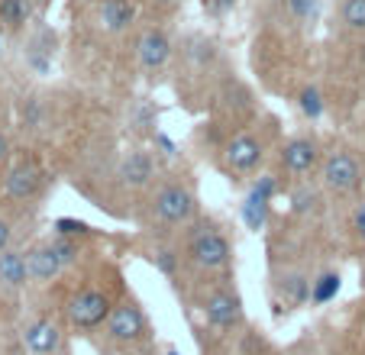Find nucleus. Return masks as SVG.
I'll list each match as a JSON object with an SVG mask.
<instances>
[{
    "mask_svg": "<svg viewBox=\"0 0 365 355\" xmlns=\"http://www.w3.org/2000/svg\"><path fill=\"white\" fill-rule=\"evenodd\" d=\"M185 262L204 274L227 272L230 262H233V242L214 223H200V226H194L185 242Z\"/></svg>",
    "mask_w": 365,
    "mask_h": 355,
    "instance_id": "f257e3e1",
    "label": "nucleus"
},
{
    "mask_svg": "<svg viewBox=\"0 0 365 355\" xmlns=\"http://www.w3.org/2000/svg\"><path fill=\"white\" fill-rule=\"evenodd\" d=\"M113 307H117V301H113V294L107 291V287L84 284V287H78L68 297V304H65V323H68L71 329H78V333H91V329L107 323Z\"/></svg>",
    "mask_w": 365,
    "mask_h": 355,
    "instance_id": "f03ea898",
    "label": "nucleus"
},
{
    "mask_svg": "<svg viewBox=\"0 0 365 355\" xmlns=\"http://www.w3.org/2000/svg\"><path fill=\"white\" fill-rule=\"evenodd\" d=\"M152 217L159 220L162 226H187L197 217V194L191 191L187 181L168 178L155 187L152 194Z\"/></svg>",
    "mask_w": 365,
    "mask_h": 355,
    "instance_id": "7ed1b4c3",
    "label": "nucleus"
},
{
    "mask_svg": "<svg viewBox=\"0 0 365 355\" xmlns=\"http://www.w3.org/2000/svg\"><path fill=\"white\" fill-rule=\"evenodd\" d=\"M362 181H365V168L352 149L324 152V162H320V185H324L330 194L349 197V194H356L359 187H362Z\"/></svg>",
    "mask_w": 365,
    "mask_h": 355,
    "instance_id": "20e7f679",
    "label": "nucleus"
},
{
    "mask_svg": "<svg viewBox=\"0 0 365 355\" xmlns=\"http://www.w3.org/2000/svg\"><path fill=\"white\" fill-rule=\"evenodd\" d=\"M46 181H48V175L36 158H20L4 175V197L14 200V204H33L46 191Z\"/></svg>",
    "mask_w": 365,
    "mask_h": 355,
    "instance_id": "39448f33",
    "label": "nucleus"
},
{
    "mask_svg": "<svg viewBox=\"0 0 365 355\" xmlns=\"http://www.w3.org/2000/svg\"><path fill=\"white\" fill-rule=\"evenodd\" d=\"M107 339L120 342V346H130V342H139L145 333H149V320H145L143 307L136 301H117L113 314L107 317Z\"/></svg>",
    "mask_w": 365,
    "mask_h": 355,
    "instance_id": "423d86ee",
    "label": "nucleus"
},
{
    "mask_svg": "<svg viewBox=\"0 0 365 355\" xmlns=\"http://www.w3.org/2000/svg\"><path fill=\"white\" fill-rule=\"evenodd\" d=\"M200 314H204L207 326L220 329V333H223V329H236L242 323V301H240V294L230 291V287H214V291L200 301Z\"/></svg>",
    "mask_w": 365,
    "mask_h": 355,
    "instance_id": "0eeeda50",
    "label": "nucleus"
},
{
    "mask_svg": "<svg viewBox=\"0 0 365 355\" xmlns=\"http://www.w3.org/2000/svg\"><path fill=\"white\" fill-rule=\"evenodd\" d=\"M278 162L288 175L301 178V175H310V171H317L320 162H324V149H320L317 136H291L288 143L282 145L278 152Z\"/></svg>",
    "mask_w": 365,
    "mask_h": 355,
    "instance_id": "6e6552de",
    "label": "nucleus"
},
{
    "mask_svg": "<svg viewBox=\"0 0 365 355\" xmlns=\"http://www.w3.org/2000/svg\"><path fill=\"white\" fill-rule=\"evenodd\" d=\"M23 342H26L29 355H65V349H68L62 323L52 320V317L29 320L26 329H23Z\"/></svg>",
    "mask_w": 365,
    "mask_h": 355,
    "instance_id": "1a4fd4ad",
    "label": "nucleus"
},
{
    "mask_svg": "<svg viewBox=\"0 0 365 355\" xmlns=\"http://www.w3.org/2000/svg\"><path fill=\"white\" fill-rule=\"evenodd\" d=\"M265 158V143L252 133H240L223 145V165H227L233 175H249L262 165Z\"/></svg>",
    "mask_w": 365,
    "mask_h": 355,
    "instance_id": "9d476101",
    "label": "nucleus"
},
{
    "mask_svg": "<svg viewBox=\"0 0 365 355\" xmlns=\"http://www.w3.org/2000/svg\"><path fill=\"white\" fill-rule=\"evenodd\" d=\"M172 48L175 46L165 29L149 26V29H143V36L136 42V58L145 71H162L168 65V58H172Z\"/></svg>",
    "mask_w": 365,
    "mask_h": 355,
    "instance_id": "9b49d317",
    "label": "nucleus"
},
{
    "mask_svg": "<svg viewBox=\"0 0 365 355\" xmlns=\"http://www.w3.org/2000/svg\"><path fill=\"white\" fill-rule=\"evenodd\" d=\"M29 259V281H36V284H46V281H56L58 274L65 272V259L58 255L56 242L46 240V242H36L33 249L26 252Z\"/></svg>",
    "mask_w": 365,
    "mask_h": 355,
    "instance_id": "f8f14e48",
    "label": "nucleus"
},
{
    "mask_svg": "<svg viewBox=\"0 0 365 355\" xmlns=\"http://www.w3.org/2000/svg\"><path fill=\"white\" fill-rule=\"evenodd\" d=\"M117 178L130 191H143V187H149L152 181H155V162H152L149 152L133 149V152H126L123 162H120Z\"/></svg>",
    "mask_w": 365,
    "mask_h": 355,
    "instance_id": "ddd939ff",
    "label": "nucleus"
},
{
    "mask_svg": "<svg viewBox=\"0 0 365 355\" xmlns=\"http://www.w3.org/2000/svg\"><path fill=\"white\" fill-rule=\"evenodd\" d=\"M29 284V259L20 249H7L0 252V287L7 291H20Z\"/></svg>",
    "mask_w": 365,
    "mask_h": 355,
    "instance_id": "4468645a",
    "label": "nucleus"
},
{
    "mask_svg": "<svg viewBox=\"0 0 365 355\" xmlns=\"http://www.w3.org/2000/svg\"><path fill=\"white\" fill-rule=\"evenodd\" d=\"M97 20L107 33H123V29L133 26L136 20V7H133L130 0H101V7H97Z\"/></svg>",
    "mask_w": 365,
    "mask_h": 355,
    "instance_id": "2eb2a0df",
    "label": "nucleus"
},
{
    "mask_svg": "<svg viewBox=\"0 0 365 355\" xmlns=\"http://www.w3.org/2000/svg\"><path fill=\"white\" fill-rule=\"evenodd\" d=\"M310 284H314V281H307L304 274H284V278L278 281V294H282V301L288 304V307H301L304 301H310Z\"/></svg>",
    "mask_w": 365,
    "mask_h": 355,
    "instance_id": "dca6fc26",
    "label": "nucleus"
},
{
    "mask_svg": "<svg viewBox=\"0 0 365 355\" xmlns=\"http://www.w3.org/2000/svg\"><path fill=\"white\" fill-rule=\"evenodd\" d=\"M29 4L33 0H0V26L20 29L29 20Z\"/></svg>",
    "mask_w": 365,
    "mask_h": 355,
    "instance_id": "f3484780",
    "label": "nucleus"
},
{
    "mask_svg": "<svg viewBox=\"0 0 365 355\" xmlns=\"http://www.w3.org/2000/svg\"><path fill=\"white\" fill-rule=\"evenodd\" d=\"M336 291H339V274L336 272H324L314 284H310V304H327Z\"/></svg>",
    "mask_w": 365,
    "mask_h": 355,
    "instance_id": "a211bd4d",
    "label": "nucleus"
},
{
    "mask_svg": "<svg viewBox=\"0 0 365 355\" xmlns=\"http://www.w3.org/2000/svg\"><path fill=\"white\" fill-rule=\"evenodd\" d=\"M339 16H343L346 29H352V33H365V0H343Z\"/></svg>",
    "mask_w": 365,
    "mask_h": 355,
    "instance_id": "6ab92c4d",
    "label": "nucleus"
},
{
    "mask_svg": "<svg viewBox=\"0 0 365 355\" xmlns=\"http://www.w3.org/2000/svg\"><path fill=\"white\" fill-rule=\"evenodd\" d=\"M284 4H288L291 16H297V20H310L320 10V0H284Z\"/></svg>",
    "mask_w": 365,
    "mask_h": 355,
    "instance_id": "aec40b11",
    "label": "nucleus"
},
{
    "mask_svg": "<svg viewBox=\"0 0 365 355\" xmlns=\"http://www.w3.org/2000/svg\"><path fill=\"white\" fill-rule=\"evenodd\" d=\"M301 110L307 116H320V110H324V103H320V94L317 88H304L301 91Z\"/></svg>",
    "mask_w": 365,
    "mask_h": 355,
    "instance_id": "412c9836",
    "label": "nucleus"
},
{
    "mask_svg": "<svg viewBox=\"0 0 365 355\" xmlns=\"http://www.w3.org/2000/svg\"><path fill=\"white\" fill-rule=\"evenodd\" d=\"M58 236H71V240H78V236H91V226L75 223V220H58Z\"/></svg>",
    "mask_w": 365,
    "mask_h": 355,
    "instance_id": "4be33fe9",
    "label": "nucleus"
},
{
    "mask_svg": "<svg viewBox=\"0 0 365 355\" xmlns=\"http://www.w3.org/2000/svg\"><path fill=\"white\" fill-rule=\"evenodd\" d=\"M152 262H155V265H159L165 274H175V268H178L181 255H175L172 249H159V252H155V259H152Z\"/></svg>",
    "mask_w": 365,
    "mask_h": 355,
    "instance_id": "5701e85b",
    "label": "nucleus"
},
{
    "mask_svg": "<svg viewBox=\"0 0 365 355\" xmlns=\"http://www.w3.org/2000/svg\"><path fill=\"white\" fill-rule=\"evenodd\" d=\"M352 236L365 246V204H359L356 213H352Z\"/></svg>",
    "mask_w": 365,
    "mask_h": 355,
    "instance_id": "b1692460",
    "label": "nucleus"
},
{
    "mask_svg": "<svg viewBox=\"0 0 365 355\" xmlns=\"http://www.w3.org/2000/svg\"><path fill=\"white\" fill-rule=\"evenodd\" d=\"M10 242H14V220L0 217V252H7Z\"/></svg>",
    "mask_w": 365,
    "mask_h": 355,
    "instance_id": "393cba45",
    "label": "nucleus"
},
{
    "mask_svg": "<svg viewBox=\"0 0 365 355\" xmlns=\"http://www.w3.org/2000/svg\"><path fill=\"white\" fill-rule=\"evenodd\" d=\"M7 155H10V139L4 136V133H0V165L7 162Z\"/></svg>",
    "mask_w": 365,
    "mask_h": 355,
    "instance_id": "a878e982",
    "label": "nucleus"
},
{
    "mask_svg": "<svg viewBox=\"0 0 365 355\" xmlns=\"http://www.w3.org/2000/svg\"><path fill=\"white\" fill-rule=\"evenodd\" d=\"M288 355H317V352H314V349H307V346H297V349H291Z\"/></svg>",
    "mask_w": 365,
    "mask_h": 355,
    "instance_id": "bb28decb",
    "label": "nucleus"
},
{
    "mask_svg": "<svg viewBox=\"0 0 365 355\" xmlns=\"http://www.w3.org/2000/svg\"><path fill=\"white\" fill-rule=\"evenodd\" d=\"M149 4H155V7H168V4H175V0H149Z\"/></svg>",
    "mask_w": 365,
    "mask_h": 355,
    "instance_id": "cd10ccee",
    "label": "nucleus"
},
{
    "mask_svg": "<svg viewBox=\"0 0 365 355\" xmlns=\"http://www.w3.org/2000/svg\"><path fill=\"white\" fill-rule=\"evenodd\" d=\"M33 4H46V0H33Z\"/></svg>",
    "mask_w": 365,
    "mask_h": 355,
    "instance_id": "c85d7f7f",
    "label": "nucleus"
}]
</instances>
